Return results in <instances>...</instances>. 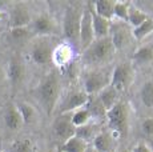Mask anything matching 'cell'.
Listing matches in <instances>:
<instances>
[{
	"label": "cell",
	"mask_w": 153,
	"mask_h": 152,
	"mask_svg": "<svg viewBox=\"0 0 153 152\" xmlns=\"http://www.w3.org/2000/svg\"><path fill=\"white\" fill-rule=\"evenodd\" d=\"M0 152H3V151H1V150H0Z\"/></svg>",
	"instance_id": "obj_38"
},
{
	"label": "cell",
	"mask_w": 153,
	"mask_h": 152,
	"mask_svg": "<svg viewBox=\"0 0 153 152\" xmlns=\"http://www.w3.org/2000/svg\"><path fill=\"white\" fill-rule=\"evenodd\" d=\"M148 15L144 12L141 8L136 7L134 4H131V8H129V13H128V22L126 24L132 28L139 27L140 24H143L146 19H148Z\"/></svg>",
	"instance_id": "obj_25"
},
{
	"label": "cell",
	"mask_w": 153,
	"mask_h": 152,
	"mask_svg": "<svg viewBox=\"0 0 153 152\" xmlns=\"http://www.w3.org/2000/svg\"><path fill=\"white\" fill-rule=\"evenodd\" d=\"M83 7L84 4L71 3L64 11L61 31H63L64 37L67 39V43L73 48L79 47V32H80V22L83 16Z\"/></svg>",
	"instance_id": "obj_3"
},
{
	"label": "cell",
	"mask_w": 153,
	"mask_h": 152,
	"mask_svg": "<svg viewBox=\"0 0 153 152\" xmlns=\"http://www.w3.org/2000/svg\"><path fill=\"white\" fill-rule=\"evenodd\" d=\"M52 128H53L55 137L61 144L75 136L76 132V127L72 124V120H71V113H60L56 118Z\"/></svg>",
	"instance_id": "obj_13"
},
{
	"label": "cell",
	"mask_w": 153,
	"mask_h": 152,
	"mask_svg": "<svg viewBox=\"0 0 153 152\" xmlns=\"http://www.w3.org/2000/svg\"><path fill=\"white\" fill-rule=\"evenodd\" d=\"M32 23V16L29 12V8L24 3H15L8 10V27L11 28H20V27H29Z\"/></svg>",
	"instance_id": "obj_11"
},
{
	"label": "cell",
	"mask_w": 153,
	"mask_h": 152,
	"mask_svg": "<svg viewBox=\"0 0 153 152\" xmlns=\"http://www.w3.org/2000/svg\"><path fill=\"white\" fill-rule=\"evenodd\" d=\"M113 144L114 137L109 131H100L91 143V145L97 152H113Z\"/></svg>",
	"instance_id": "obj_17"
},
{
	"label": "cell",
	"mask_w": 153,
	"mask_h": 152,
	"mask_svg": "<svg viewBox=\"0 0 153 152\" xmlns=\"http://www.w3.org/2000/svg\"><path fill=\"white\" fill-rule=\"evenodd\" d=\"M151 34H153V17H148L139 27L132 28V37L134 40H137V42L144 40Z\"/></svg>",
	"instance_id": "obj_27"
},
{
	"label": "cell",
	"mask_w": 153,
	"mask_h": 152,
	"mask_svg": "<svg viewBox=\"0 0 153 152\" xmlns=\"http://www.w3.org/2000/svg\"><path fill=\"white\" fill-rule=\"evenodd\" d=\"M4 124L10 131H19L24 125L16 104H8L4 112Z\"/></svg>",
	"instance_id": "obj_16"
},
{
	"label": "cell",
	"mask_w": 153,
	"mask_h": 152,
	"mask_svg": "<svg viewBox=\"0 0 153 152\" xmlns=\"http://www.w3.org/2000/svg\"><path fill=\"white\" fill-rule=\"evenodd\" d=\"M132 60H133V63L140 64V66L153 63V45L144 44L139 47L132 56Z\"/></svg>",
	"instance_id": "obj_21"
},
{
	"label": "cell",
	"mask_w": 153,
	"mask_h": 152,
	"mask_svg": "<svg viewBox=\"0 0 153 152\" xmlns=\"http://www.w3.org/2000/svg\"><path fill=\"white\" fill-rule=\"evenodd\" d=\"M7 77L11 83V87L16 89L24 81L25 77V64L19 55H12L7 67Z\"/></svg>",
	"instance_id": "obj_15"
},
{
	"label": "cell",
	"mask_w": 153,
	"mask_h": 152,
	"mask_svg": "<svg viewBox=\"0 0 153 152\" xmlns=\"http://www.w3.org/2000/svg\"><path fill=\"white\" fill-rule=\"evenodd\" d=\"M112 69L113 67H100V68L89 69L83 77V89L88 96L97 95L111 84Z\"/></svg>",
	"instance_id": "obj_5"
},
{
	"label": "cell",
	"mask_w": 153,
	"mask_h": 152,
	"mask_svg": "<svg viewBox=\"0 0 153 152\" xmlns=\"http://www.w3.org/2000/svg\"><path fill=\"white\" fill-rule=\"evenodd\" d=\"M141 132H143L144 136L149 137V139H153V118H148L145 120H143L140 125Z\"/></svg>",
	"instance_id": "obj_32"
},
{
	"label": "cell",
	"mask_w": 153,
	"mask_h": 152,
	"mask_svg": "<svg viewBox=\"0 0 153 152\" xmlns=\"http://www.w3.org/2000/svg\"><path fill=\"white\" fill-rule=\"evenodd\" d=\"M57 45L53 43L52 36H39L35 37L31 44V59L37 66H47L52 63V54L55 47Z\"/></svg>",
	"instance_id": "obj_6"
},
{
	"label": "cell",
	"mask_w": 153,
	"mask_h": 152,
	"mask_svg": "<svg viewBox=\"0 0 153 152\" xmlns=\"http://www.w3.org/2000/svg\"><path fill=\"white\" fill-rule=\"evenodd\" d=\"M105 120L113 137H125L129 131V107L125 100H120L114 107L107 111Z\"/></svg>",
	"instance_id": "obj_4"
},
{
	"label": "cell",
	"mask_w": 153,
	"mask_h": 152,
	"mask_svg": "<svg viewBox=\"0 0 153 152\" xmlns=\"http://www.w3.org/2000/svg\"><path fill=\"white\" fill-rule=\"evenodd\" d=\"M131 4L132 3L129 1H114L113 17L117 22H123V23L128 22V13H129Z\"/></svg>",
	"instance_id": "obj_29"
},
{
	"label": "cell",
	"mask_w": 153,
	"mask_h": 152,
	"mask_svg": "<svg viewBox=\"0 0 153 152\" xmlns=\"http://www.w3.org/2000/svg\"><path fill=\"white\" fill-rule=\"evenodd\" d=\"M95 40L92 27V3H85L83 7V16L80 22V32H79V48L84 51Z\"/></svg>",
	"instance_id": "obj_8"
},
{
	"label": "cell",
	"mask_w": 153,
	"mask_h": 152,
	"mask_svg": "<svg viewBox=\"0 0 153 152\" xmlns=\"http://www.w3.org/2000/svg\"><path fill=\"white\" fill-rule=\"evenodd\" d=\"M111 24H112V20L104 19V17L96 15V13L93 12V8H92V27H93V35H95V39H104V37H109Z\"/></svg>",
	"instance_id": "obj_18"
},
{
	"label": "cell",
	"mask_w": 153,
	"mask_h": 152,
	"mask_svg": "<svg viewBox=\"0 0 153 152\" xmlns=\"http://www.w3.org/2000/svg\"><path fill=\"white\" fill-rule=\"evenodd\" d=\"M116 49L109 37L95 39L84 51H81V63L89 69L105 67L113 59Z\"/></svg>",
	"instance_id": "obj_2"
},
{
	"label": "cell",
	"mask_w": 153,
	"mask_h": 152,
	"mask_svg": "<svg viewBox=\"0 0 153 152\" xmlns=\"http://www.w3.org/2000/svg\"><path fill=\"white\" fill-rule=\"evenodd\" d=\"M32 31L36 37L39 36H53L57 31V23L49 13L42 12L32 20Z\"/></svg>",
	"instance_id": "obj_14"
},
{
	"label": "cell",
	"mask_w": 153,
	"mask_h": 152,
	"mask_svg": "<svg viewBox=\"0 0 153 152\" xmlns=\"http://www.w3.org/2000/svg\"><path fill=\"white\" fill-rule=\"evenodd\" d=\"M71 120H72V124L76 128H79V127H83V125H87L88 123L93 121V119H92L91 112L87 110V107H81L71 113Z\"/></svg>",
	"instance_id": "obj_26"
},
{
	"label": "cell",
	"mask_w": 153,
	"mask_h": 152,
	"mask_svg": "<svg viewBox=\"0 0 153 152\" xmlns=\"http://www.w3.org/2000/svg\"><path fill=\"white\" fill-rule=\"evenodd\" d=\"M16 107H17V111H19L24 124H33V123L36 121L37 113L32 104L27 103V101H19V103L16 104Z\"/></svg>",
	"instance_id": "obj_23"
},
{
	"label": "cell",
	"mask_w": 153,
	"mask_h": 152,
	"mask_svg": "<svg viewBox=\"0 0 153 152\" xmlns=\"http://www.w3.org/2000/svg\"><path fill=\"white\" fill-rule=\"evenodd\" d=\"M109 39L113 44L114 49L117 51H123L126 47L131 44L132 42V30L126 23L117 22V20H112L111 24V32H109Z\"/></svg>",
	"instance_id": "obj_9"
},
{
	"label": "cell",
	"mask_w": 153,
	"mask_h": 152,
	"mask_svg": "<svg viewBox=\"0 0 153 152\" xmlns=\"http://www.w3.org/2000/svg\"><path fill=\"white\" fill-rule=\"evenodd\" d=\"M99 98L100 103L102 104V107L105 108V111H109L112 107H114L119 103L121 99H120V92L117 91L114 87H112L111 84L108 87H105L100 93L96 95Z\"/></svg>",
	"instance_id": "obj_19"
},
{
	"label": "cell",
	"mask_w": 153,
	"mask_h": 152,
	"mask_svg": "<svg viewBox=\"0 0 153 152\" xmlns=\"http://www.w3.org/2000/svg\"><path fill=\"white\" fill-rule=\"evenodd\" d=\"M12 152H35V145L29 137H23V139L15 140L11 147Z\"/></svg>",
	"instance_id": "obj_30"
},
{
	"label": "cell",
	"mask_w": 153,
	"mask_h": 152,
	"mask_svg": "<svg viewBox=\"0 0 153 152\" xmlns=\"http://www.w3.org/2000/svg\"><path fill=\"white\" fill-rule=\"evenodd\" d=\"M92 8L96 15L108 20L113 19V8H114L113 0H97V1L92 3Z\"/></svg>",
	"instance_id": "obj_20"
},
{
	"label": "cell",
	"mask_w": 153,
	"mask_h": 152,
	"mask_svg": "<svg viewBox=\"0 0 153 152\" xmlns=\"http://www.w3.org/2000/svg\"><path fill=\"white\" fill-rule=\"evenodd\" d=\"M140 99L141 103L146 108L153 110V79H149L141 86L140 88Z\"/></svg>",
	"instance_id": "obj_28"
},
{
	"label": "cell",
	"mask_w": 153,
	"mask_h": 152,
	"mask_svg": "<svg viewBox=\"0 0 153 152\" xmlns=\"http://www.w3.org/2000/svg\"><path fill=\"white\" fill-rule=\"evenodd\" d=\"M134 80V67L131 61H120L112 69L111 86L120 93L129 89Z\"/></svg>",
	"instance_id": "obj_7"
},
{
	"label": "cell",
	"mask_w": 153,
	"mask_h": 152,
	"mask_svg": "<svg viewBox=\"0 0 153 152\" xmlns=\"http://www.w3.org/2000/svg\"><path fill=\"white\" fill-rule=\"evenodd\" d=\"M97 127L99 125H97V123L96 121H91V123H88L87 125H83V127L76 128L75 136L80 137V139H83L85 143L91 144V143L93 142V139H95V136L100 132V130Z\"/></svg>",
	"instance_id": "obj_22"
},
{
	"label": "cell",
	"mask_w": 153,
	"mask_h": 152,
	"mask_svg": "<svg viewBox=\"0 0 153 152\" xmlns=\"http://www.w3.org/2000/svg\"><path fill=\"white\" fill-rule=\"evenodd\" d=\"M88 99H89V96L85 93L84 89H71L59 101L60 113H72L73 111L79 110L81 107H85V104L88 103Z\"/></svg>",
	"instance_id": "obj_10"
},
{
	"label": "cell",
	"mask_w": 153,
	"mask_h": 152,
	"mask_svg": "<svg viewBox=\"0 0 153 152\" xmlns=\"http://www.w3.org/2000/svg\"><path fill=\"white\" fill-rule=\"evenodd\" d=\"M3 16H4V13H3V12H1V11H0V19H1V17H3Z\"/></svg>",
	"instance_id": "obj_37"
},
{
	"label": "cell",
	"mask_w": 153,
	"mask_h": 152,
	"mask_svg": "<svg viewBox=\"0 0 153 152\" xmlns=\"http://www.w3.org/2000/svg\"><path fill=\"white\" fill-rule=\"evenodd\" d=\"M37 99L48 116L53 113L61 96V83L56 69H52L40 80L37 86Z\"/></svg>",
	"instance_id": "obj_1"
},
{
	"label": "cell",
	"mask_w": 153,
	"mask_h": 152,
	"mask_svg": "<svg viewBox=\"0 0 153 152\" xmlns=\"http://www.w3.org/2000/svg\"><path fill=\"white\" fill-rule=\"evenodd\" d=\"M75 59V48L68 43H59L52 54V63L61 71L71 68Z\"/></svg>",
	"instance_id": "obj_12"
},
{
	"label": "cell",
	"mask_w": 153,
	"mask_h": 152,
	"mask_svg": "<svg viewBox=\"0 0 153 152\" xmlns=\"http://www.w3.org/2000/svg\"><path fill=\"white\" fill-rule=\"evenodd\" d=\"M113 152H132V150H126V148H119V150H114Z\"/></svg>",
	"instance_id": "obj_34"
},
{
	"label": "cell",
	"mask_w": 153,
	"mask_h": 152,
	"mask_svg": "<svg viewBox=\"0 0 153 152\" xmlns=\"http://www.w3.org/2000/svg\"><path fill=\"white\" fill-rule=\"evenodd\" d=\"M29 35V27H20V28H11L10 30V39L15 43L24 42Z\"/></svg>",
	"instance_id": "obj_31"
},
{
	"label": "cell",
	"mask_w": 153,
	"mask_h": 152,
	"mask_svg": "<svg viewBox=\"0 0 153 152\" xmlns=\"http://www.w3.org/2000/svg\"><path fill=\"white\" fill-rule=\"evenodd\" d=\"M3 79H4V72H3L1 67H0V83H1V81H3Z\"/></svg>",
	"instance_id": "obj_36"
},
{
	"label": "cell",
	"mask_w": 153,
	"mask_h": 152,
	"mask_svg": "<svg viewBox=\"0 0 153 152\" xmlns=\"http://www.w3.org/2000/svg\"><path fill=\"white\" fill-rule=\"evenodd\" d=\"M132 152H153V150H152V147L148 144V143H145V142H139V143H137V144L133 147Z\"/></svg>",
	"instance_id": "obj_33"
},
{
	"label": "cell",
	"mask_w": 153,
	"mask_h": 152,
	"mask_svg": "<svg viewBox=\"0 0 153 152\" xmlns=\"http://www.w3.org/2000/svg\"><path fill=\"white\" fill-rule=\"evenodd\" d=\"M85 152H97V151H96L95 148H93L92 145L89 144V145H88V148H87V150H85Z\"/></svg>",
	"instance_id": "obj_35"
},
{
	"label": "cell",
	"mask_w": 153,
	"mask_h": 152,
	"mask_svg": "<svg viewBox=\"0 0 153 152\" xmlns=\"http://www.w3.org/2000/svg\"><path fill=\"white\" fill-rule=\"evenodd\" d=\"M88 145L89 144L85 143L83 139H80L77 136H73L60 145L59 152H85Z\"/></svg>",
	"instance_id": "obj_24"
}]
</instances>
